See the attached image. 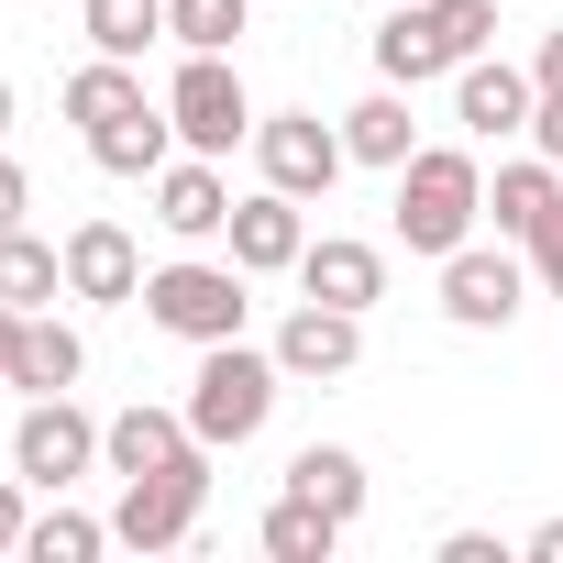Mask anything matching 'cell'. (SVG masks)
<instances>
[{
	"mask_svg": "<svg viewBox=\"0 0 563 563\" xmlns=\"http://www.w3.org/2000/svg\"><path fill=\"white\" fill-rule=\"evenodd\" d=\"M276 398H288V365L232 332V343H199V376H188L177 409H188V431H199L210 453H243V442L276 420Z\"/></svg>",
	"mask_w": 563,
	"mask_h": 563,
	"instance_id": "6da1fadb",
	"label": "cell"
},
{
	"mask_svg": "<svg viewBox=\"0 0 563 563\" xmlns=\"http://www.w3.org/2000/svg\"><path fill=\"white\" fill-rule=\"evenodd\" d=\"M398 243L409 254H453V243H475V221H486V166H475V144H420L409 166H398Z\"/></svg>",
	"mask_w": 563,
	"mask_h": 563,
	"instance_id": "7a4b0ae2",
	"label": "cell"
},
{
	"mask_svg": "<svg viewBox=\"0 0 563 563\" xmlns=\"http://www.w3.org/2000/svg\"><path fill=\"white\" fill-rule=\"evenodd\" d=\"M144 321L177 332L188 354H199V343H232V332L254 321V276H243L232 254H177V265L144 276Z\"/></svg>",
	"mask_w": 563,
	"mask_h": 563,
	"instance_id": "3957f363",
	"label": "cell"
},
{
	"mask_svg": "<svg viewBox=\"0 0 563 563\" xmlns=\"http://www.w3.org/2000/svg\"><path fill=\"white\" fill-rule=\"evenodd\" d=\"M166 122H177V144L188 155H232V144H254V100H243V67L232 56H177V78H166Z\"/></svg>",
	"mask_w": 563,
	"mask_h": 563,
	"instance_id": "277c9868",
	"label": "cell"
},
{
	"mask_svg": "<svg viewBox=\"0 0 563 563\" xmlns=\"http://www.w3.org/2000/svg\"><path fill=\"white\" fill-rule=\"evenodd\" d=\"M519 299H530V254L497 232V243H453L442 254V321L453 332H508L519 321Z\"/></svg>",
	"mask_w": 563,
	"mask_h": 563,
	"instance_id": "5b68a950",
	"label": "cell"
},
{
	"mask_svg": "<svg viewBox=\"0 0 563 563\" xmlns=\"http://www.w3.org/2000/svg\"><path fill=\"white\" fill-rule=\"evenodd\" d=\"M12 475L45 486V497H67L78 475H100V420H89L78 398H23V420H12Z\"/></svg>",
	"mask_w": 563,
	"mask_h": 563,
	"instance_id": "8992f818",
	"label": "cell"
},
{
	"mask_svg": "<svg viewBox=\"0 0 563 563\" xmlns=\"http://www.w3.org/2000/svg\"><path fill=\"white\" fill-rule=\"evenodd\" d=\"M199 508H210V464L122 475V497H111V541H122V552H188V541H199Z\"/></svg>",
	"mask_w": 563,
	"mask_h": 563,
	"instance_id": "52a82bcc",
	"label": "cell"
},
{
	"mask_svg": "<svg viewBox=\"0 0 563 563\" xmlns=\"http://www.w3.org/2000/svg\"><path fill=\"white\" fill-rule=\"evenodd\" d=\"M343 122H321V111H265L254 122V177L265 188H288V199H332L343 188Z\"/></svg>",
	"mask_w": 563,
	"mask_h": 563,
	"instance_id": "ba28073f",
	"label": "cell"
},
{
	"mask_svg": "<svg viewBox=\"0 0 563 563\" xmlns=\"http://www.w3.org/2000/svg\"><path fill=\"white\" fill-rule=\"evenodd\" d=\"M265 354L288 365V387H332V376H354V365H365V310L299 299L288 321H276V343H265Z\"/></svg>",
	"mask_w": 563,
	"mask_h": 563,
	"instance_id": "9c48e42d",
	"label": "cell"
},
{
	"mask_svg": "<svg viewBox=\"0 0 563 563\" xmlns=\"http://www.w3.org/2000/svg\"><path fill=\"white\" fill-rule=\"evenodd\" d=\"M530 111H541V78L508 67L497 45L453 67V122H464V144H508V133H530Z\"/></svg>",
	"mask_w": 563,
	"mask_h": 563,
	"instance_id": "30bf717a",
	"label": "cell"
},
{
	"mask_svg": "<svg viewBox=\"0 0 563 563\" xmlns=\"http://www.w3.org/2000/svg\"><path fill=\"white\" fill-rule=\"evenodd\" d=\"M221 243H232L243 276H299V254H310V199H288V188H243L232 221H221Z\"/></svg>",
	"mask_w": 563,
	"mask_h": 563,
	"instance_id": "8fae6325",
	"label": "cell"
},
{
	"mask_svg": "<svg viewBox=\"0 0 563 563\" xmlns=\"http://www.w3.org/2000/svg\"><path fill=\"white\" fill-rule=\"evenodd\" d=\"M177 464H210V442L188 431V409H111L100 420V475H177Z\"/></svg>",
	"mask_w": 563,
	"mask_h": 563,
	"instance_id": "7c38bea8",
	"label": "cell"
},
{
	"mask_svg": "<svg viewBox=\"0 0 563 563\" xmlns=\"http://www.w3.org/2000/svg\"><path fill=\"white\" fill-rule=\"evenodd\" d=\"M67 299L89 310H144V243L122 221H78L67 232Z\"/></svg>",
	"mask_w": 563,
	"mask_h": 563,
	"instance_id": "4fadbf2b",
	"label": "cell"
},
{
	"mask_svg": "<svg viewBox=\"0 0 563 563\" xmlns=\"http://www.w3.org/2000/svg\"><path fill=\"white\" fill-rule=\"evenodd\" d=\"M155 221H166L177 243H221V221H232L221 155H166V166H155Z\"/></svg>",
	"mask_w": 563,
	"mask_h": 563,
	"instance_id": "5bb4252c",
	"label": "cell"
},
{
	"mask_svg": "<svg viewBox=\"0 0 563 563\" xmlns=\"http://www.w3.org/2000/svg\"><path fill=\"white\" fill-rule=\"evenodd\" d=\"M299 299L376 310V299H387V243H365V232H321V243L299 254Z\"/></svg>",
	"mask_w": 563,
	"mask_h": 563,
	"instance_id": "9a60e30c",
	"label": "cell"
},
{
	"mask_svg": "<svg viewBox=\"0 0 563 563\" xmlns=\"http://www.w3.org/2000/svg\"><path fill=\"white\" fill-rule=\"evenodd\" d=\"M343 155H354V166H387V177L420 155V122H409V89H398V78H376V89L343 111Z\"/></svg>",
	"mask_w": 563,
	"mask_h": 563,
	"instance_id": "2e32d148",
	"label": "cell"
},
{
	"mask_svg": "<svg viewBox=\"0 0 563 563\" xmlns=\"http://www.w3.org/2000/svg\"><path fill=\"white\" fill-rule=\"evenodd\" d=\"M89 376V343H78V321H56V310H23V343H12V387L23 398H67Z\"/></svg>",
	"mask_w": 563,
	"mask_h": 563,
	"instance_id": "e0dca14e",
	"label": "cell"
},
{
	"mask_svg": "<svg viewBox=\"0 0 563 563\" xmlns=\"http://www.w3.org/2000/svg\"><path fill=\"white\" fill-rule=\"evenodd\" d=\"M376 78H398V89L453 78V45H442V23H431V0H398V12L376 23Z\"/></svg>",
	"mask_w": 563,
	"mask_h": 563,
	"instance_id": "ac0fdd59",
	"label": "cell"
},
{
	"mask_svg": "<svg viewBox=\"0 0 563 563\" xmlns=\"http://www.w3.org/2000/svg\"><path fill=\"white\" fill-rule=\"evenodd\" d=\"M166 155H188V144H177V122H166V100H144V111H122V122H100V133H89V166H100V177H144V188H155V166H166Z\"/></svg>",
	"mask_w": 563,
	"mask_h": 563,
	"instance_id": "d6986e66",
	"label": "cell"
},
{
	"mask_svg": "<svg viewBox=\"0 0 563 563\" xmlns=\"http://www.w3.org/2000/svg\"><path fill=\"white\" fill-rule=\"evenodd\" d=\"M288 486H299L310 508H332L343 530H354V519H365V497H376V475H365V453H354V442H299V453H288Z\"/></svg>",
	"mask_w": 563,
	"mask_h": 563,
	"instance_id": "ffe728a7",
	"label": "cell"
},
{
	"mask_svg": "<svg viewBox=\"0 0 563 563\" xmlns=\"http://www.w3.org/2000/svg\"><path fill=\"white\" fill-rule=\"evenodd\" d=\"M552 199H563V166H552L541 144H530V155H508V166L486 177V221H497L508 243H530V232L552 221Z\"/></svg>",
	"mask_w": 563,
	"mask_h": 563,
	"instance_id": "44dd1931",
	"label": "cell"
},
{
	"mask_svg": "<svg viewBox=\"0 0 563 563\" xmlns=\"http://www.w3.org/2000/svg\"><path fill=\"white\" fill-rule=\"evenodd\" d=\"M0 299H12V310H56V299H67V243L0 232Z\"/></svg>",
	"mask_w": 563,
	"mask_h": 563,
	"instance_id": "7402d4cb",
	"label": "cell"
},
{
	"mask_svg": "<svg viewBox=\"0 0 563 563\" xmlns=\"http://www.w3.org/2000/svg\"><path fill=\"white\" fill-rule=\"evenodd\" d=\"M254 541H265L276 563H332V552H343V519H332V508H310V497L288 486V497L254 519Z\"/></svg>",
	"mask_w": 563,
	"mask_h": 563,
	"instance_id": "603a6c76",
	"label": "cell"
},
{
	"mask_svg": "<svg viewBox=\"0 0 563 563\" xmlns=\"http://www.w3.org/2000/svg\"><path fill=\"white\" fill-rule=\"evenodd\" d=\"M122 111H144V67H133V56H89V67L67 78V122L100 133V122H122Z\"/></svg>",
	"mask_w": 563,
	"mask_h": 563,
	"instance_id": "cb8c5ba5",
	"label": "cell"
},
{
	"mask_svg": "<svg viewBox=\"0 0 563 563\" xmlns=\"http://www.w3.org/2000/svg\"><path fill=\"white\" fill-rule=\"evenodd\" d=\"M78 34H89V56L144 67V45H166V0H78Z\"/></svg>",
	"mask_w": 563,
	"mask_h": 563,
	"instance_id": "d4e9b609",
	"label": "cell"
},
{
	"mask_svg": "<svg viewBox=\"0 0 563 563\" xmlns=\"http://www.w3.org/2000/svg\"><path fill=\"white\" fill-rule=\"evenodd\" d=\"M254 34V0H166V45L177 56H232Z\"/></svg>",
	"mask_w": 563,
	"mask_h": 563,
	"instance_id": "484cf974",
	"label": "cell"
},
{
	"mask_svg": "<svg viewBox=\"0 0 563 563\" xmlns=\"http://www.w3.org/2000/svg\"><path fill=\"white\" fill-rule=\"evenodd\" d=\"M23 552H34V563H100V552H111V519H89V508L56 497V508L23 530Z\"/></svg>",
	"mask_w": 563,
	"mask_h": 563,
	"instance_id": "4316f807",
	"label": "cell"
},
{
	"mask_svg": "<svg viewBox=\"0 0 563 563\" xmlns=\"http://www.w3.org/2000/svg\"><path fill=\"white\" fill-rule=\"evenodd\" d=\"M431 23H442V45H453V67H464V56L497 45V0H431Z\"/></svg>",
	"mask_w": 563,
	"mask_h": 563,
	"instance_id": "83f0119b",
	"label": "cell"
},
{
	"mask_svg": "<svg viewBox=\"0 0 563 563\" xmlns=\"http://www.w3.org/2000/svg\"><path fill=\"white\" fill-rule=\"evenodd\" d=\"M519 254H530V288H541V299H563V199H552V221H541Z\"/></svg>",
	"mask_w": 563,
	"mask_h": 563,
	"instance_id": "f1b7e54d",
	"label": "cell"
},
{
	"mask_svg": "<svg viewBox=\"0 0 563 563\" xmlns=\"http://www.w3.org/2000/svg\"><path fill=\"white\" fill-rule=\"evenodd\" d=\"M23 530H34V508H23V475H0V563L23 552Z\"/></svg>",
	"mask_w": 563,
	"mask_h": 563,
	"instance_id": "f546056e",
	"label": "cell"
},
{
	"mask_svg": "<svg viewBox=\"0 0 563 563\" xmlns=\"http://www.w3.org/2000/svg\"><path fill=\"white\" fill-rule=\"evenodd\" d=\"M23 210H34V177H23V155H0V232H23Z\"/></svg>",
	"mask_w": 563,
	"mask_h": 563,
	"instance_id": "4dcf8cb0",
	"label": "cell"
},
{
	"mask_svg": "<svg viewBox=\"0 0 563 563\" xmlns=\"http://www.w3.org/2000/svg\"><path fill=\"white\" fill-rule=\"evenodd\" d=\"M442 563H508V541H497V530H453V541H442Z\"/></svg>",
	"mask_w": 563,
	"mask_h": 563,
	"instance_id": "1f68e13d",
	"label": "cell"
},
{
	"mask_svg": "<svg viewBox=\"0 0 563 563\" xmlns=\"http://www.w3.org/2000/svg\"><path fill=\"white\" fill-rule=\"evenodd\" d=\"M530 144L563 166V89H541V111H530Z\"/></svg>",
	"mask_w": 563,
	"mask_h": 563,
	"instance_id": "d6a6232c",
	"label": "cell"
},
{
	"mask_svg": "<svg viewBox=\"0 0 563 563\" xmlns=\"http://www.w3.org/2000/svg\"><path fill=\"white\" fill-rule=\"evenodd\" d=\"M530 78H541V89H563V23H552V34L530 45Z\"/></svg>",
	"mask_w": 563,
	"mask_h": 563,
	"instance_id": "836d02e7",
	"label": "cell"
},
{
	"mask_svg": "<svg viewBox=\"0 0 563 563\" xmlns=\"http://www.w3.org/2000/svg\"><path fill=\"white\" fill-rule=\"evenodd\" d=\"M519 552H530V563H563V519H541V530H530Z\"/></svg>",
	"mask_w": 563,
	"mask_h": 563,
	"instance_id": "e575fe53",
	"label": "cell"
},
{
	"mask_svg": "<svg viewBox=\"0 0 563 563\" xmlns=\"http://www.w3.org/2000/svg\"><path fill=\"white\" fill-rule=\"evenodd\" d=\"M12 343H23V310L0 299V387H12Z\"/></svg>",
	"mask_w": 563,
	"mask_h": 563,
	"instance_id": "d590c367",
	"label": "cell"
},
{
	"mask_svg": "<svg viewBox=\"0 0 563 563\" xmlns=\"http://www.w3.org/2000/svg\"><path fill=\"white\" fill-rule=\"evenodd\" d=\"M0 133H12V78H0Z\"/></svg>",
	"mask_w": 563,
	"mask_h": 563,
	"instance_id": "8d00e7d4",
	"label": "cell"
}]
</instances>
